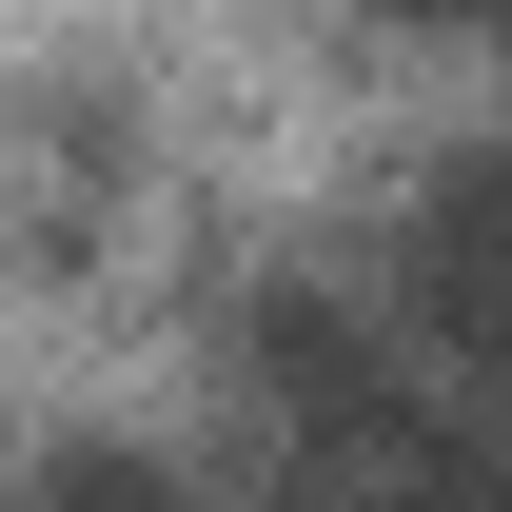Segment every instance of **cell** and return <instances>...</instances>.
<instances>
[{
    "mask_svg": "<svg viewBox=\"0 0 512 512\" xmlns=\"http://www.w3.org/2000/svg\"><path fill=\"white\" fill-rule=\"evenodd\" d=\"M237 375H256V414H276L296 473H335V453H414V434H434V375L394 355V316L355 296V276H256V296H237Z\"/></svg>",
    "mask_w": 512,
    "mask_h": 512,
    "instance_id": "6da1fadb",
    "label": "cell"
},
{
    "mask_svg": "<svg viewBox=\"0 0 512 512\" xmlns=\"http://www.w3.org/2000/svg\"><path fill=\"white\" fill-rule=\"evenodd\" d=\"M375 20H493V0H375Z\"/></svg>",
    "mask_w": 512,
    "mask_h": 512,
    "instance_id": "277c9868",
    "label": "cell"
},
{
    "mask_svg": "<svg viewBox=\"0 0 512 512\" xmlns=\"http://www.w3.org/2000/svg\"><path fill=\"white\" fill-rule=\"evenodd\" d=\"M414 316L512 434V158H434L414 178Z\"/></svg>",
    "mask_w": 512,
    "mask_h": 512,
    "instance_id": "7a4b0ae2",
    "label": "cell"
},
{
    "mask_svg": "<svg viewBox=\"0 0 512 512\" xmlns=\"http://www.w3.org/2000/svg\"><path fill=\"white\" fill-rule=\"evenodd\" d=\"M0 512H197V473L138 434H40V453H0Z\"/></svg>",
    "mask_w": 512,
    "mask_h": 512,
    "instance_id": "3957f363",
    "label": "cell"
}]
</instances>
